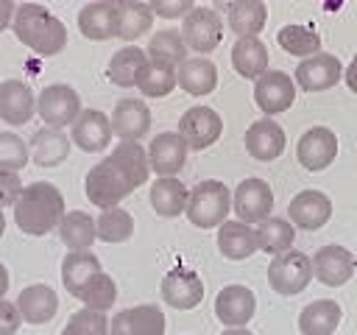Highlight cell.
I'll return each instance as SVG.
<instances>
[{
  "label": "cell",
  "mask_w": 357,
  "mask_h": 335,
  "mask_svg": "<svg viewBox=\"0 0 357 335\" xmlns=\"http://www.w3.org/2000/svg\"><path fill=\"white\" fill-rule=\"evenodd\" d=\"M64 218V195L50 181H33L22 187L14 204V223L33 237L53 232Z\"/></svg>",
  "instance_id": "cell-1"
},
{
  "label": "cell",
  "mask_w": 357,
  "mask_h": 335,
  "mask_svg": "<svg viewBox=\"0 0 357 335\" xmlns=\"http://www.w3.org/2000/svg\"><path fill=\"white\" fill-rule=\"evenodd\" d=\"M14 34L17 39L39 56H56L67 45V28L59 17H53L39 3H22L14 11Z\"/></svg>",
  "instance_id": "cell-2"
},
{
  "label": "cell",
  "mask_w": 357,
  "mask_h": 335,
  "mask_svg": "<svg viewBox=\"0 0 357 335\" xmlns=\"http://www.w3.org/2000/svg\"><path fill=\"white\" fill-rule=\"evenodd\" d=\"M231 209V193L223 181L218 179H206V181H198L192 190H190V198H187V221L198 229H212V226H220L226 221Z\"/></svg>",
  "instance_id": "cell-3"
},
{
  "label": "cell",
  "mask_w": 357,
  "mask_h": 335,
  "mask_svg": "<svg viewBox=\"0 0 357 335\" xmlns=\"http://www.w3.org/2000/svg\"><path fill=\"white\" fill-rule=\"evenodd\" d=\"M84 190H86V198H89L95 207L112 209V207H117L131 190H137V184H134V179H131L112 156H106L103 162H98V165L86 173Z\"/></svg>",
  "instance_id": "cell-4"
},
{
  "label": "cell",
  "mask_w": 357,
  "mask_h": 335,
  "mask_svg": "<svg viewBox=\"0 0 357 335\" xmlns=\"http://www.w3.org/2000/svg\"><path fill=\"white\" fill-rule=\"evenodd\" d=\"M312 282V262L304 251H284L268 265V285L282 296H296Z\"/></svg>",
  "instance_id": "cell-5"
},
{
  "label": "cell",
  "mask_w": 357,
  "mask_h": 335,
  "mask_svg": "<svg viewBox=\"0 0 357 335\" xmlns=\"http://www.w3.org/2000/svg\"><path fill=\"white\" fill-rule=\"evenodd\" d=\"M231 209L237 212V221L240 223H262L271 218L273 212V190L268 187V181L251 176V179H243L237 184V190L231 193Z\"/></svg>",
  "instance_id": "cell-6"
},
{
  "label": "cell",
  "mask_w": 357,
  "mask_h": 335,
  "mask_svg": "<svg viewBox=\"0 0 357 335\" xmlns=\"http://www.w3.org/2000/svg\"><path fill=\"white\" fill-rule=\"evenodd\" d=\"M181 39L195 53H212L223 39V20L215 8L195 6L181 22Z\"/></svg>",
  "instance_id": "cell-7"
},
{
  "label": "cell",
  "mask_w": 357,
  "mask_h": 335,
  "mask_svg": "<svg viewBox=\"0 0 357 335\" xmlns=\"http://www.w3.org/2000/svg\"><path fill=\"white\" fill-rule=\"evenodd\" d=\"M36 112L50 128L73 126L75 117L81 114V98L73 87L67 84H50L39 92L36 98Z\"/></svg>",
  "instance_id": "cell-8"
},
{
  "label": "cell",
  "mask_w": 357,
  "mask_h": 335,
  "mask_svg": "<svg viewBox=\"0 0 357 335\" xmlns=\"http://www.w3.org/2000/svg\"><path fill=\"white\" fill-rule=\"evenodd\" d=\"M220 134H223V120L209 106H192L178 120V137L192 151H204V148L215 145Z\"/></svg>",
  "instance_id": "cell-9"
},
{
  "label": "cell",
  "mask_w": 357,
  "mask_h": 335,
  "mask_svg": "<svg viewBox=\"0 0 357 335\" xmlns=\"http://www.w3.org/2000/svg\"><path fill=\"white\" fill-rule=\"evenodd\" d=\"M254 100L265 114L287 112L296 100V81L284 70H268L254 81Z\"/></svg>",
  "instance_id": "cell-10"
},
{
  "label": "cell",
  "mask_w": 357,
  "mask_h": 335,
  "mask_svg": "<svg viewBox=\"0 0 357 335\" xmlns=\"http://www.w3.org/2000/svg\"><path fill=\"white\" fill-rule=\"evenodd\" d=\"M296 156L301 162V168L318 173L324 168H329L337 156V137L332 128L326 126H312L307 128L301 137H298V145H296Z\"/></svg>",
  "instance_id": "cell-11"
},
{
  "label": "cell",
  "mask_w": 357,
  "mask_h": 335,
  "mask_svg": "<svg viewBox=\"0 0 357 335\" xmlns=\"http://www.w3.org/2000/svg\"><path fill=\"white\" fill-rule=\"evenodd\" d=\"M312 276L329 288H340L351 279L357 262H354V254L343 246H321L312 257Z\"/></svg>",
  "instance_id": "cell-12"
},
{
  "label": "cell",
  "mask_w": 357,
  "mask_h": 335,
  "mask_svg": "<svg viewBox=\"0 0 357 335\" xmlns=\"http://www.w3.org/2000/svg\"><path fill=\"white\" fill-rule=\"evenodd\" d=\"M162 299L176 310H192L204 299V282L192 268L176 265L162 279Z\"/></svg>",
  "instance_id": "cell-13"
},
{
  "label": "cell",
  "mask_w": 357,
  "mask_h": 335,
  "mask_svg": "<svg viewBox=\"0 0 357 335\" xmlns=\"http://www.w3.org/2000/svg\"><path fill=\"white\" fill-rule=\"evenodd\" d=\"M187 142L178 137V131H162L148 145V165L159 179H173L184 162H187Z\"/></svg>",
  "instance_id": "cell-14"
},
{
  "label": "cell",
  "mask_w": 357,
  "mask_h": 335,
  "mask_svg": "<svg viewBox=\"0 0 357 335\" xmlns=\"http://www.w3.org/2000/svg\"><path fill=\"white\" fill-rule=\"evenodd\" d=\"M340 78H343V67H340V59L332 53H315V56L298 61V67H296V84L304 92L332 89Z\"/></svg>",
  "instance_id": "cell-15"
},
{
  "label": "cell",
  "mask_w": 357,
  "mask_h": 335,
  "mask_svg": "<svg viewBox=\"0 0 357 335\" xmlns=\"http://www.w3.org/2000/svg\"><path fill=\"white\" fill-rule=\"evenodd\" d=\"M109 335H165V313L156 304L120 310L109 321Z\"/></svg>",
  "instance_id": "cell-16"
},
{
  "label": "cell",
  "mask_w": 357,
  "mask_h": 335,
  "mask_svg": "<svg viewBox=\"0 0 357 335\" xmlns=\"http://www.w3.org/2000/svg\"><path fill=\"white\" fill-rule=\"evenodd\" d=\"M109 120H112V131L120 137V142H137L151 128V109L139 98H123V100H117Z\"/></svg>",
  "instance_id": "cell-17"
},
{
  "label": "cell",
  "mask_w": 357,
  "mask_h": 335,
  "mask_svg": "<svg viewBox=\"0 0 357 335\" xmlns=\"http://www.w3.org/2000/svg\"><path fill=\"white\" fill-rule=\"evenodd\" d=\"M287 215H290V223H296L298 229L315 232L332 218V201L321 190H301L293 195Z\"/></svg>",
  "instance_id": "cell-18"
},
{
  "label": "cell",
  "mask_w": 357,
  "mask_h": 335,
  "mask_svg": "<svg viewBox=\"0 0 357 335\" xmlns=\"http://www.w3.org/2000/svg\"><path fill=\"white\" fill-rule=\"evenodd\" d=\"M254 310H257V299L245 285H226L215 299V315L220 324H226V329L248 324Z\"/></svg>",
  "instance_id": "cell-19"
},
{
  "label": "cell",
  "mask_w": 357,
  "mask_h": 335,
  "mask_svg": "<svg viewBox=\"0 0 357 335\" xmlns=\"http://www.w3.org/2000/svg\"><path fill=\"white\" fill-rule=\"evenodd\" d=\"M36 112V98L25 81L8 78L0 84V120L8 126H25Z\"/></svg>",
  "instance_id": "cell-20"
},
{
  "label": "cell",
  "mask_w": 357,
  "mask_h": 335,
  "mask_svg": "<svg viewBox=\"0 0 357 335\" xmlns=\"http://www.w3.org/2000/svg\"><path fill=\"white\" fill-rule=\"evenodd\" d=\"M112 120L98 109H81L73 123V142L86 154L103 151L112 142Z\"/></svg>",
  "instance_id": "cell-21"
},
{
  "label": "cell",
  "mask_w": 357,
  "mask_h": 335,
  "mask_svg": "<svg viewBox=\"0 0 357 335\" xmlns=\"http://www.w3.org/2000/svg\"><path fill=\"white\" fill-rule=\"evenodd\" d=\"M284 142H287L284 128L279 123H273L271 117H262V120L251 123L248 131H245V151L259 162H271V159L282 156Z\"/></svg>",
  "instance_id": "cell-22"
},
{
  "label": "cell",
  "mask_w": 357,
  "mask_h": 335,
  "mask_svg": "<svg viewBox=\"0 0 357 335\" xmlns=\"http://www.w3.org/2000/svg\"><path fill=\"white\" fill-rule=\"evenodd\" d=\"M78 28L92 42H106L117 36V3H86L78 14Z\"/></svg>",
  "instance_id": "cell-23"
},
{
  "label": "cell",
  "mask_w": 357,
  "mask_h": 335,
  "mask_svg": "<svg viewBox=\"0 0 357 335\" xmlns=\"http://www.w3.org/2000/svg\"><path fill=\"white\" fill-rule=\"evenodd\" d=\"M176 84L187 95H195V98L209 95L218 87V67L206 56H192L176 67Z\"/></svg>",
  "instance_id": "cell-24"
},
{
  "label": "cell",
  "mask_w": 357,
  "mask_h": 335,
  "mask_svg": "<svg viewBox=\"0 0 357 335\" xmlns=\"http://www.w3.org/2000/svg\"><path fill=\"white\" fill-rule=\"evenodd\" d=\"M17 310L28 324H47L59 310V296L50 285H28L17 296Z\"/></svg>",
  "instance_id": "cell-25"
},
{
  "label": "cell",
  "mask_w": 357,
  "mask_h": 335,
  "mask_svg": "<svg viewBox=\"0 0 357 335\" xmlns=\"http://www.w3.org/2000/svg\"><path fill=\"white\" fill-rule=\"evenodd\" d=\"M231 67L243 78H259L268 73V47L259 36H240L231 45Z\"/></svg>",
  "instance_id": "cell-26"
},
{
  "label": "cell",
  "mask_w": 357,
  "mask_h": 335,
  "mask_svg": "<svg viewBox=\"0 0 357 335\" xmlns=\"http://www.w3.org/2000/svg\"><path fill=\"white\" fill-rule=\"evenodd\" d=\"M340 304L332 299H315L298 313V332L301 335H332L340 324Z\"/></svg>",
  "instance_id": "cell-27"
},
{
  "label": "cell",
  "mask_w": 357,
  "mask_h": 335,
  "mask_svg": "<svg viewBox=\"0 0 357 335\" xmlns=\"http://www.w3.org/2000/svg\"><path fill=\"white\" fill-rule=\"evenodd\" d=\"M70 154V140L61 128H39L33 137H31V159L39 165V168H56L59 162H64Z\"/></svg>",
  "instance_id": "cell-28"
},
{
  "label": "cell",
  "mask_w": 357,
  "mask_h": 335,
  "mask_svg": "<svg viewBox=\"0 0 357 335\" xmlns=\"http://www.w3.org/2000/svg\"><path fill=\"white\" fill-rule=\"evenodd\" d=\"M100 260L92 251H70L61 262V282L67 288V293H73L78 299V293L89 285V279H95L100 274Z\"/></svg>",
  "instance_id": "cell-29"
},
{
  "label": "cell",
  "mask_w": 357,
  "mask_h": 335,
  "mask_svg": "<svg viewBox=\"0 0 357 335\" xmlns=\"http://www.w3.org/2000/svg\"><path fill=\"white\" fill-rule=\"evenodd\" d=\"M218 248L229 260H245L257 251V232L240 221H223L218 229Z\"/></svg>",
  "instance_id": "cell-30"
},
{
  "label": "cell",
  "mask_w": 357,
  "mask_h": 335,
  "mask_svg": "<svg viewBox=\"0 0 357 335\" xmlns=\"http://www.w3.org/2000/svg\"><path fill=\"white\" fill-rule=\"evenodd\" d=\"M229 28L240 36H257L268 22V6L259 0H237L226 6Z\"/></svg>",
  "instance_id": "cell-31"
},
{
  "label": "cell",
  "mask_w": 357,
  "mask_h": 335,
  "mask_svg": "<svg viewBox=\"0 0 357 335\" xmlns=\"http://www.w3.org/2000/svg\"><path fill=\"white\" fill-rule=\"evenodd\" d=\"M187 198L190 190L173 176V179H156L151 184V207L162 215V218H176L187 209Z\"/></svg>",
  "instance_id": "cell-32"
},
{
  "label": "cell",
  "mask_w": 357,
  "mask_h": 335,
  "mask_svg": "<svg viewBox=\"0 0 357 335\" xmlns=\"http://www.w3.org/2000/svg\"><path fill=\"white\" fill-rule=\"evenodd\" d=\"M59 237H61V243H64L70 251H89V246L98 240L92 215H86V212H81V209L64 212V218H61V223H59Z\"/></svg>",
  "instance_id": "cell-33"
},
{
  "label": "cell",
  "mask_w": 357,
  "mask_h": 335,
  "mask_svg": "<svg viewBox=\"0 0 357 335\" xmlns=\"http://www.w3.org/2000/svg\"><path fill=\"white\" fill-rule=\"evenodd\" d=\"M148 61H156V64H165V67H178L181 61H187V45L181 39V31H159L151 36L148 42V50H145Z\"/></svg>",
  "instance_id": "cell-34"
},
{
  "label": "cell",
  "mask_w": 357,
  "mask_h": 335,
  "mask_svg": "<svg viewBox=\"0 0 357 335\" xmlns=\"http://www.w3.org/2000/svg\"><path fill=\"white\" fill-rule=\"evenodd\" d=\"M145 61H148L145 50L128 45V47L117 50V53L109 59L106 75H109V81L117 84V87H126V89H128V87H137V75H139V70L145 67Z\"/></svg>",
  "instance_id": "cell-35"
},
{
  "label": "cell",
  "mask_w": 357,
  "mask_h": 335,
  "mask_svg": "<svg viewBox=\"0 0 357 335\" xmlns=\"http://www.w3.org/2000/svg\"><path fill=\"white\" fill-rule=\"evenodd\" d=\"M276 42H279V47H282L284 53H290V56H304V59H310V56L321 53V34H318L315 28H310V25H296V22L282 25L279 34H276Z\"/></svg>",
  "instance_id": "cell-36"
},
{
  "label": "cell",
  "mask_w": 357,
  "mask_h": 335,
  "mask_svg": "<svg viewBox=\"0 0 357 335\" xmlns=\"http://www.w3.org/2000/svg\"><path fill=\"white\" fill-rule=\"evenodd\" d=\"M254 232H257V248H262V251H268V254H273V257L290 251V246H293V240H296L293 223L284 221V218H273V215H271L268 221H262Z\"/></svg>",
  "instance_id": "cell-37"
},
{
  "label": "cell",
  "mask_w": 357,
  "mask_h": 335,
  "mask_svg": "<svg viewBox=\"0 0 357 335\" xmlns=\"http://www.w3.org/2000/svg\"><path fill=\"white\" fill-rule=\"evenodd\" d=\"M153 25V11L148 3H117V36L137 39Z\"/></svg>",
  "instance_id": "cell-38"
},
{
  "label": "cell",
  "mask_w": 357,
  "mask_h": 335,
  "mask_svg": "<svg viewBox=\"0 0 357 335\" xmlns=\"http://www.w3.org/2000/svg\"><path fill=\"white\" fill-rule=\"evenodd\" d=\"M95 234L103 243H126L134 234V218L131 212H126L123 207H112L103 209L95 221Z\"/></svg>",
  "instance_id": "cell-39"
},
{
  "label": "cell",
  "mask_w": 357,
  "mask_h": 335,
  "mask_svg": "<svg viewBox=\"0 0 357 335\" xmlns=\"http://www.w3.org/2000/svg\"><path fill=\"white\" fill-rule=\"evenodd\" d=\"M137 87L145 98H165L170 95L178 84H176V70L156 64V61H145V67L137 75Z\"/></svg>",
  "instance_id": "cell-40"
},
{
  "label": "cell",
  "mask_w": 357,
  "mask_h": 335,
  "mask_svg": "<svg viewBox=\"0 0 357 335\" xmlns=\"http://www.w3.org/2000/svg\"><path fill=\"white\" fill-rule=\"evenodd\" d=\"M131 179L134 184H145L148 181V173H151V165H148V151L139 145V142H120L114 145V151L109 154Z\"/></svg>",
  "instance_id": "cell-41"
},
{
  "label": "cell",
  "mask_w": 357,
  "mask_h": 335,
  "mask_svg": "<svg viewBox=\"0 0 357 335\" xmlns=\"http://www.w3.org/2000/svg\"><path fill=\"white\" fill-rule=\"evenodd\" d=\"M78 299L84 302V307L98 310V313H106L114 304V299H117V285H114V279L109 274L100 271L95 279H89V285L78 293Z\"/></svg>",
  "instance_id": "cell-42"
},
{
  "label": "cell",
  "mask_w": 357,
  "mask_h": 335,
  "mask_svg": "<svg viewBox=\"0 0 357 335\" xmlns=\"http://www.w3.org/2000/svg\"><path fill=\"white\" fill-rule=\"evenodd\" d=\"M31 159V151L25 145L22 137H17L14 131H0V170L17 173L20 168H25Z\"/></svg>",
  "instance_id": "cell-43"
},
{
  "label": "cell",
  "mask_w": 357,
  "mask_h": 335,
  "mask_svg": "<svg viewBox=\"0 0 357 335\" xmlns=\"http://www.w3.org/2000/svg\"><path fill=\"white\" fill-rule=\"evenodd\" d=\"M61 335H109V321L103 313L84 307V310H75L70 315Z\"/></svg>",
  "instance_id": "cell-44"
},
{
  "label": "cell",
  "mask_w": 357,
  "mask_h": 335,
  "mask_svg": "<svg viewBox=\"0 0 357 335\" xmlns=\"http://www.w3.org/2000/svg\"><path fill=\"white\" fill-rule=\"evenodd\" d=\"M148 6H151L153 14H159V17H165V20L187 17V14L195 8L190 0H153V3H148Z\"/></svg>",
  "instance_id": "cell-45"
},
{
  "label": "cell",
  "mask_w": 357,
  "mask_h": 335,
  "mask_svg": "<svg viewBox=\"0 0 357 335\" xmlns=\"http://www.w3.org/2000/svg\"><path fill=\"white\" fill-rule=\"evenodd\" d=\"M20 193H22L20 173L0 170V207H14L17 198H20Z\"/></svg>",
  "instance_id": "cell-46"
},
{
  "label": "cell",
  "mask_w": 357,
  "mask_h": 335,
  "mask_svg": "<svg viewBox=\"0 0 357 335\" xmlns=\"http://www.w3.org/2000/svg\"><path fill=\"white\" fill-rule=\"evenodd\" d=\"M20 324H22V315H20L17 304L0 299V335H14L20 329Z\"/></svg>",
  "instance_id": "cell-47"
},
{
  "label": "cell",
  "mask_w": 357,
  "mask_h": 335,
  "mask_svg": "<svg viewBox=\"0 0 357 335\" xmlns=\"http://www.w3.org/2000/svg\"><path fill=\"white\" fill-rule=\"evenodd\" d=\"M14 3L11 0H0V31H6L8 25H11V20H14Z\"/></svg>",
  "instance_id": "cell-48"
},
{
  "label": "cell",
  "mask_w": 357,
  "mask_h": 335,
  "mask_svg": "<svg viewBox=\"0 0 357 335\" xmlns=\"http://www.w3.org/2000/svg\"><path fill=\"white\" fill-rule=\"evenodd\" d=\"M343 81H346V87L357 95V53H354V59L349 61V67L343 70Z\"/></svg>",
  "instance_id": "cell-49"
},
{
  "label": "cell",
  "mask_w": 357,
  "mask_h": 335,
  "mask_svg": "<svg viewBox=\"0 0 357 335\" xmlns=\"http://www.w3.org/2000/svg\"><path fill=\"white\" fill-rule=\"evenodd\" d=\"M6 290H8V271H6V265L0 262V299L6 296Z\"/></svg>",
  "instance_id": "cell-50"
},
{
  "label": "cell",
  "mask_w": 357,
  "mask_h": 335,
  "mask_svg": "<svg viewBox=\"0 0 357 335\" xmlns=\"http://www.w3.org/2000/svg\"><path fill=\"white\" fill-rule=\"evenodd\" d=\"M220 335H254V332L245 329V327H229V329H223Z\"/></svg>",
  "instance_id": "cell-51"
},
{
  "label": "cell",
  "mask_w": 357,
  "mask_h": 335,
  "mask_svg": "<svg viewBox=\"0 0 357 335\" xmlns=\"http://www.w3.org/2000/svg\"><path fill=\"white\" fill-rule=\"evenodd\" d=\"M3 232H6V218H3V212H0V237H3Z\"/></svg>",
  "instance_id": "cell-52"
},
{
  "label": "cell",
  "mask_w": 357,
  "mask_h": 335,
  "mask_svg": "<svg viewBox=\"0 0 357 335\" xmlns=\"http://www.w3.org/2000/svg\"><path fill=\"white\" fill-rule=\"evenodd\" d=\"M354 262H357V254H354Z\"/></svg>",
  "instance_id": "cell-53"
}]
</instances>
